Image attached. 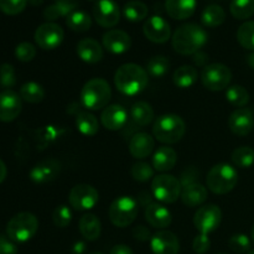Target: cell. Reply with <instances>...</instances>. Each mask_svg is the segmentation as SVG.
Wrapping results in <instances>:
<instances>
[{"label":"cell","mask_w":254,"mask_h":254,"mask_svg":"<svg viewBox=\"0 0 254 254\" xmlns=\"http://www.w3.org/2000/svg\"><path fill=\"white\" fill-rule=\"evenodd\" d=\"M207 39L208 35L202 26L189 22L175 30L171 37V45L178 54L190 56L201 51L207 42Z\"/></svg>","instance_id":"obj_1"},{"label":"cell","mask_w":254,"mask_h":254,"mask_svg":"<svg viewBox=\"0 0 254 254\" xmlns=\"http://www.w3.org/2000/svg\"><path fill=\"white\" fill-rule=\"evenodd\" d=\"M114 84L124 96H138L148 86V72L136 64H124L116 71Z\"/></svg>","instance_id":"obj_2"},{"label":"cell","mask_w":254,"mask_h":254,"mask_svg":"<svg viewBox=\"0 0 254 254\" xmlns=\"http://www.w3.org/2000/svg\"><path fill=\"white\" fill-rule=\"evenodd\" d=\"M79 98L82 106L89 111L106 108L112 98L111 86L103 78H92L82 87Z\"/></svg>","instance_id":"obj_3"},{"label":"cell","mask_w":254,"mask_h":254,"mask_svg":"<svg viewBox=\"0 0 254 254\" xmlns=\"http://www.w3.org/2000/svg\"><path fill=\"white\" fill-rule=\"evenodd\" d=\"M185 133V122L176 114H163L154 122V138L160 143L175 144L184 138Z\"/></svg>","instance_id":"obj_4"},{"label":"cell","mask_w":254,"mask_h":254,"mask_svg":"<svg viewBox=\"0 0 254 254\" xmlns=\"http://www.w3.org/2000/svg\"><path fill=\"white\" fill-rule=\"evenodd\" d=\"M238 173L230 164L221 163L210 169L206 178L208 190L216 195H226L236 188Z\"/></svg>","instance_id":"obj_5"},{"label":"cell","mask_w":254,"mask_h":254,"mask_svg":"<svg viewBox=\"0 0 254 254\" xmlns=\"http://www.w3.org/2000/svg\"><path fill=\"white\" fill-rule=\"evenodd\" d=\"M39 230V220L31 212H20L11 217L6 225V236L15 243L31 240Z\"/></svg>","instance_id":"obj_6"},{"label":"cell","mask_w":254,"mask_h":254,"mask_svg":"<svg viewBox=\"0 0 254 254\" xmlns=\"http://www.w3.org/2000/svg\"><path fill=\"white\" fill-rule=\"evenodd\" d=\"M138 210V202L131 196H121L111 203L109 220L116 227H128L135 221Z\"/></svg>","instance_id":"obj_7"},{"label":"cell","mask_w":254,"mask_h":254,"mask_svg":"<svg viewBox=\"0 0 254 254\" xmlns=\"http://www.w3.org/2000/svg\"><path fill=\"white\" fill-rule=\"evenodd\" d=\"M183 184L178 178L169 174L155 176L151 181V192L158 201L164 203H174L181 197Z\"/></svg>","instance_id":"obj_8"},{"label":"cell","mask_w":254,"mask_h":254,"mask_svg":"<svg viewBox=\"0 0 254 254\" xmlns=\"http://www.w3.org/2000/svg\"><path fill=\"white\" fill-rule=\"evenodd\" d=\"M231 81H232V72L223 64H207L201 73V82L208 91H223L230 87Z\"/></svg>","instance_id":"obj_9"},{"label":"cell","mask_w":254,"mask_h":254,"mask_svg":"<svg viewBox=\"0 0 254 254\" xmlns=\"http://www.w3.org/2000/svg\"><path fill=\"white\" fill-rule=\"evenodd\" d=\"M222 221V211L217 205H203L193 215V226L202 235H210L217 230Z\"/></svg>","instance_id":"obj_10"},{"label":"cell","mask_w":254,"mask_h":254,"mask_svg":"<svg viewBox=\"0 0 254 254\" xmlns=\"http://www.w3.org/2000/svg\"><path fill=\"white\" fill-rule=\"evenodd\" d=\"M99 193L96 188L88 184H78L69 191L68 202L76 211H87L98 203Z\"/></svg>","instance_id":"obj_11"},{"label":"cell","mask_w":254,"mask_h":254,"mask_svg":"<svg viewBox=\"0 0 254 254\" xmlns=\"http://www.w3.org/2000/svg\"><path fill=\"white\" fill-rule=\"evenodd\" d=\"M64 29L56 22H45L40 25L34 35L35 42L42 50H55L62 44Z\"/></svg>","instance_id":"obj_12"},{"label":"cell","mask_w":254,"mask_h":254,"mask_svg":"<svg viewBox=\"0 0 254 254\" xmlns=\"http://www.w3.org/2000/svg\"><path fill=\"white\" fill-rule=\"evenodd\" d=\"M97 24L106 29H112L121 20V9L114 0H98L92 9Z\"/></svg>","instance_id":"obj_13"},{"label":"cell","mask_w":254,"mask_h":254,"mask_svg":"<svg viewBox=\"0 0 254 254\" xmlns=\"http://www.w3.org/2000/svg\"><path fill=\"white\" fill-rule=\"evenodd\" d=\"M143 32L149 41L154 44H165L171 37V29L169 22L164 17L154 15L143 25Z\"/></svg>","instance_id":"obj_14"},{"label":"cell","mask_w":254,"mask_h":254,"mask_svg":"<svg viewBox=\"0 0 254 254\" xmlns=\"http://www.w3.org/2000/svg\"><path fill=\"white\" fill-rule=\"evenodd\" d=\"M22 111V99L20 94L11 89L0 92V122L10 123L20 116Z\"/></svg>","instance_id":"obj_15"},{"label":"cell","mask_w":254,"mask_h":254,"mask_svg":"<svg viewBox=\"0 0 254 254\" xmlns=\"http://www.w3.org/2000/svg\"><path fill=\"white\" fill-rule=\"evenodd\" d=\"M228 127L235 135H248L254 128L253 112L250 108H237L228 118Z\"/></svg>","instance_id":"obj_16"},{"label":"cell","mask_w":254,"mask_h":254,"mask_svg":"<svg viewBox=\"0 0 254 254\" xmlns=\"http://www.w3.org/2000/svg\"><path fill=\"white\" fill-rule=\"evenodd\" d=\"M150 247L154 254H179L180 242L175 233L161 230L151 237Z\"/></svg>","instance_id":"obj_17"},{"label":"cell","mask_w":254,"mask_h":254,"mask_svg":"<svg viewBox=\"0 0 254 254\" xmlns=\"http://www.w3.org/2000/svg\"><path fill=\"white\" fill-rule=\"evenodd\" d=\"M103 47L108 52L114 55H122L129 51L131 47V39L126 31L118 29H112L107 31L102 37Z\"/></svg>","instance_id":"obj_18"},{"label":"cell","mask_w":254,"mask_h":254,"mask_svg":"<svg viewBox=\"0 0 254 254\" xmlns=\"http://www.w3.org/2000/svg\"><path fill=\"white\" fill-rule=\"evenodd\" d=\"M61 171V163L56 159H45L30 171V179L35 184H46L55 180Z\"/></svg>","instance_id":"obj_19"},{"label":"cell","mask_w":254,"mask_h":254,"mask_svg":"<svg viewBox=\"0 0 254 254\" xmlns=\"http://www.w3.org/2000/svg\"><path fill=\"white\" fill-rule=\"evenodd\" d=\"M101 122L104 128L108 130H119L128 122V113L121 104H111V106H107L102 112Z\"/></svg>","instance_id":"obj_20"},{"label":"cell","mask_w":254,"mask_h":254,"mask_svg":"<svg viewBox=\"0 0 254 254\" xmlns=\"http://www.w3.org/2000/svg\"><path fill=\"white\" fill-rule=\"evenodd\" d=\"M77 55L86 64H97L103 59V47L97 40L86 37L79 40L76 47Z\"/></svg>","instance_id":"obj_21"},{"label":"cell","mask_w":254,"mask_h":254,"mask_svg":"<svg viewBox=\"0 0 254 254\" xmlns=\"http://www.w3.org/2000/svg\"><path fill=\"white\" fill-rule=\"evenodd\" d=\"M145 218L151 227H155L158 230H165L173 222V216L170 211L165 206L154 202L146 206Z\"/></svg>","instance_id":"obj_22"},{"label":"cell","mask_w":254,"mask_h":254,"mask_svg":"<svg viewBox=\"0 0 254 254\" xmlns=\"http://www.w3.org/2000/svg\"><path fill=\"white\" fill-rule=\"evenodd\" d=\"M155 148V140L148 133H136L129 141V153L135 159H145Z\"/></svg>","instance_id":"obj_23"},{"label":"cell","mask_w":254,"mask_h":254,"mask_svg":"<svg viewBox=\"0 0 254 254\" xmlns=\"http://www.w3.org/2000/svg\"><path fill=\"white\" fill-rule=\"evenodd\" d=\"M197 0H165V10L171 19L185 20L196 11Z\"/></svg>","instance_id":"obj_24"},{"label":"cell","mask_w":254,"mask_h":254,"mask_svg":"<svg viewBox=\"0 0 254 254\" xmlns=\"http://www.w3.org/2000/svg\"><path fill=\"white\" fill-rule=\"evenodd\" d=\"M208 197L207 189L200 183H189L183 186L181 200L188 207H197L201 206Z\"/></svg>","instance_id":"obj_25"},{"label":"cell","mask_w":254,"mask_h":254,"mask_svg":"<svg viewBox=\"0 0 254 254\" xmlns=\"http://www.w3.org/2000/svg\"><path fill=\"white\" fill-rule=\"evenodd\" d=\"M176 161H178V154L173 148L160 146L153 155V168L159 173H166L174 169Z\"/></svg>","instance_id":"obj_26"},{"label":"cell","mask_w":254,"mask_h":254,"mask_svg":"<svg viewBox=\"0 0 254 254\" xmlns=\"http://www.w3.org/2000/svg\"><path fill=\"white\" fill-rule=\"evenodd\" d=\"M78 228L82 237L89 242L98 240L102 232L101 221L93 213H86L82 216L78 223Z\"/></svg>","instance_id":"obj_27"},{"label":"cell","mask_w":254,"mask_h":254,"mask_svg":"<svg viewBox=\"0 0 254 254\" xmlns=\"http://www.w3.org/2000/svg\"><path fill=\"white\" fill-rule=\"evenodd\" d=\"M154 109L148 102H136L130 108V118L136 126L146 127L154 121Z\"/></svg>","instance_id":"obj_28"},{"label":"cell","mask_w":254,"mask_h":254,"mask_svg":"<svg viewBox=\"0 0 254 254\" xmlns=\"http://www.w3.org/2000/svg\"><path fill=\"white\" fill-rule=\"evenodd\" d=\"M198 78V72L197 69L193 66H189V64H185V66H181L174 72L173 81L174 84L179 88H190L193 84L196 83Z\"/></svg>","instance_id":"obj_29"},{"label":"cell","mask_w":254,"mask_h":254,"mask_svg":"<svg viewBox=\"0 0 254 254\" xmlns=\"http://www.w3.org/2000/svg\"><path fill=\"white\" fill-rule=\"evenodd\" d=\"M66 25L74 32H86L92 26V17L83 10H74L66 17Z\"/></svg>","instance_id":"obj_30"},{"label":"cell","mask_w":254,"mask_h":254,"mask_svg":"<svg viewBox=\"0 0 254 254\" xmlns=\"http://www.w3.org/2000/svg\"><path fill=\"white\" fill-rule=\"evenodd\" d=\"M226 12L222 6L217 4H211L205 7L201 14V21L207 27H217L225 22Z\"/></svg>","instance_id":"obj_31"},{"label":"cell","mask_w":254,"mask_h":254,"mask_svg":"<svg viewBox=\"0 0 254 254\" xmlns=\"http://www.w3.org/2000/svg\"><path fill=\"white\" fill-rule=\"evenodd\" d=\"M149 9L145 2L140 0H130L123 7V15L127 20L131 22H139L146 19Z\"/></svg>","instance_id":"obj_32"},{"label":"cell","mask_w":254,"mask_h":254,"mask_svg":"<svg viewBox=\"0 0 254 254\" xmlns=\"http://www.w3.org/2000/svg\"><path fill=\"white\" fill-rule=\"evenodd\" d=\"M76 127L83 135L93 136L98 133L99 124L96 117L89 112H81L76 117Z\"/></svg>","instance_id":"obj_33"},{"label":"cell","mask_w":254,"mask_h":254,"mask_svg":"<svg viewBox=\"0 0 254 254\" xmlns=\"http://www.w3.org/2000/svg\"><path fill=\"white\" fill-rule=\"evenodd\" d=\"M20 97L27 103H40L45 98V89L36 82H26L20 88Z\"/></svg>","instance_id":"obj_34"},{"label":"cell","mask_w":254,"mask_h":254,"mask_svg":"<svg viewBox=\"0 0 254 254\" xmlns=\"http://www.w3.org/2000/svg\"><path fill=\"white\" fill-rule=\"evenodd\" d=\"M230 11L237 20H247L254 15V0H232Z\"/></svg>","instance_id":"obj_35"},{"label":"cell","mask_w":254,"mask_h":254,"mask_svg":"<svg viewBox=\"0 0 254 254\" xmlns=\"http://www.w3.org/2000/svg\"><path fill=\"white\" fill-rule=\"evenodd\" d=\"M233 165L241 169H248L254 165V150L251 146H240L231 155Z\"/></svg>","instance_id":"obj_36"},{"label":"cell","mask_w":254,"mask_h":254,"mask_svg":"<svg viewBox=\"0 0 254 254\" xmlns=\"http://www.w3.org/2000/svg\"><path fill=\"white\" fill-rule=\"evenodd\" d=\"M226 98L232 106L237 107V108H245L250 102V93L243 86L235 84V86H231L227 88Z\"/></svg>","instance_id":"obj_37"},{"label":"cell","mask_w":254,"mask_h":254,"mask_svg":"<svg viewBox=\"0 0 254 254\" xmlns=\"http://www.w3.org/2000/svg\"><path fill=\"white\" fill-rule=\"evenodd\" d=\"M169 68H170V61L168 60V57L161 56V55L151 57L146 64V72L155 78L165 76L169 72Z\"/></svg>","instance_id":"obj_38"},{"label":"cell","mask_w":254,"mask_h":254,"mask_svg":"<svg viewBox=\"0 0 254 254\" xmlns=\"http://www.w3.org/2000/svg\"><path fill=\"white\" fill-rule=\"evenodd\" d=\"M237 40L243 49L254 52V20L243 22L238 27Z\"/></svg>","instance_id":"obj_39"},{"label":"cell","mask_w":254,"mask_h":254,"mask_svg":"<svg viewBox=\"0 0 254 254\" xmlns=\"http://www.w3.org/2000/svg\"><path fill=\"white\" fill-rule=\"evenodd\" d=\"M72 221L71 208L66 205H60L52 212V222L56 227L66 228Z\"/></svg>","instance_id":"obj_40"},{"label":"cell","mask_w":254,"mask_h":254,"mask_svg":"<svg viewBox=\"0 0 254 254\" xmlns=\"http://www.w3.org/2000/svg\"><path fill=\"white\" fill-rule=\"evenodd\" d=\"M130 173L134 180L139 181V183H146L154 178V168H151L148 163H144V161L134 164Z\"/></svg>","instance_id":"obj_41"},{"label":"cell","mask_w":254,"mask_h":254,"mask_svg":"<svg viewBox=\"0 0 254 254\" xmlns=\"http://www.w3.org/2000/svg\"><path fill=\"white\" fill-rule=\"evenodd\" d=\"M228 247L236 253H246L251 251V240L248 236L243 235V233H237L233 235L228 241Z\"/></svg>","instance_id":"obj_42"},{"label":"cell","mask_w":254,"mask_h":254,"mask_svg":"<svg viewBox=\"0 0 254 254\" xmlns=\"http://www.w3.org/2000/svg\"><path fill=\"white\" fill-rule=\"evenodd\" d=\"M29 0H0V10L6 15H17L26 7Z\"/></svg>","instance_id":"obj_43"},{"label":"cell","mask_w":254,"mask_h":254,"mask_svg":"<svg viewBox=\"0 0 254 254\" xmlns=\"http://www.w3.org/2000/svg\"><path fill=\"white\" fill-rule=\"evenodd\" d=\"M15 56L21 62H30L36 56V47L31 42H21L15 49Z\"/></svg>","instance_id":"obj_44"},{"label":"cell","mask_w":254,"mask_h":254,"mask_svg":"<svg viewBox=\"0 0 254 254\" xmlns=\"http://www.w3.org/2000/svg\"><path fill=\"white\" fill-rule=\"evenodd\" d=\"M16 83L15 69L10 64H2L0 66V86L4 88H11Z\"/></svg>","instance_id":"obj_45"},{"label":"cell","mask_w":254,"mask_h":254,"mask_svg":"<svg viewBox=\"0 0 254 254\" xmlns=\"http://www.w3.org/2000/svg\"><path fill=\"white\" fill-rule=\"evenodd\" d=\"M211 247V240L208 237V235H202L200 233L198 236H196L193 238L192 242V250L193 252L197 254H205L206 252H208Z\"/></svg>","instance_id":"obj_46"},{"label":"cell","mask_w":254,"mask_h":254,"mask_svg":"<svg viewBox=\"0 0 254 254\" xmlns=\"http://www.w3.org/2000/svg\"><path fill=\"white\" fill-rule=\"evenodd\" d=\"M55 5L59 7L61 16H68L72 11L77 10L78 6V0H56Z\"/></svg>","instance_id":"obj_47"},{"label":"cell","mask_w":254,"mask_h":254,"mask_svg":"<svg viewBox=\"0 0 254 254\" xmlns=\"http://www.w3.org/2000/svg\"><path fill=\"white\" fill-rule=\"evenodd\" d=\"M0 254H17V247L9 237L0 236Z\"/></svg>","instance_id":"obj_48"},{"label":"cell","mask_w":254,"mask_h":254,"mask_svg":"<svg viewBox=\"0 0 254 254\" xmlns=\"http://www.w3.org/2000/svg\"><path fill=\"white\" fill-rule=\"evenodd\" d=\"M44 17L47 20V22H54L55 20L61 17V12H60L59 7L55 5V2L52 5H49V6L44 10Z\"/></svg>","instance_id":"obj_49"},{"label":"cell","mask_w":254,"mask_h":254,"mask_svg":"<svg viewBox=\"0 0 254 254\" xmlns=\"http://www.w3.org/2000/svg\"><path fill=\"white\" fill-rule=\"evenodd\" d=\"M133 236L135 240L140 241V242H146L150 240V231L145 227V226H138L133 230Z\"/></svg>","instance_id":"obj_50"},{"label":"cell","mask_w":254,"mask_h":254,"mask_svg":"<svg viewBox=\"0 0 254 254\" xmlns=\"http://www.w3.org/2000/svg\"><path fill=\"white\" fill-rule=\"evenodd\" d=\"M207 61H208V56L205 54V52L198 51V52H196L195 55H193V62H195L197 66H201V67H203V68H205Z\"/></svg>","instance_id":"obj_51"},{"label":"cell","mask_w":254,"mask_h":254,"mask_svg":"<svg viewBox=\"0 0 254 254\" xmlns=\"http://www.w3.org/2000/svg\"><path fill=\"white\" fill-rule=\"evenodd\" d=\"M109 254H134L130 247L126 245H117L111 250Z\"/></svg>","instance_id":"obj_52"},{"label":"cell","mask_w":254,"mask_h":254,"mask_svg":"<svg viewBox=\"0 0 254 254\" xmlns=\"http://www.w3.org/2000/svg\"><path fill=\"white\" fill-rule=\"evenodd\" d=\"M84 252H86V245L81 241L74 243V246L72 247V254H83Z\"/></svg>","instance_id":"obj_53"},{"label":"cell","mask_w":254,"mask_h":254,"mask_svg":"<svg viewBox=\"0 0 254 254\" xmlns=\"http://www.w3.org/2000/svg\"><path fill=\"white\" fill-rule=\"evenodd\" d=\"M6 175H7V169H6V165H5L4 161L0 159V184L4 183L5 179H6Z\"/></svg>","instance_id":"obj_54"},{"label":"cell","mask_w":254,"mask_h":254,"mask_svg":"<svg viewBox=\"0 0 254 254\" xmlns=\"http://www.w3.org/2000/svg\"><path fill=\"white\" fill-rule=\"evenodd\" d=\"M247 62H248V64H250L251 68L254 69V52H252L251 55H248Z\"/></svg>","instance_id":"obj_55"},{"label":"cell","mask_w":254,"mask_h":254,"mask_svg":"<svg viewBox=\"0 0 254 254\" xmlns=\"http://www.w3.org/2000/svg\"><path fill=\"white\" fill-rule=\"evenodd\" d=\"M29 2L31 5H34V6H39V5H41L44 2V0H29Z\"/></svg>","instance_id":"obj_56"},{"label":"cell","mask_w":254,"mask_h":254,"mask_svg":"<svg viewBox=\"0 0 254 254\" xmlns=\"http://www.w3.org/2000/svg\"><path fill=\"white\" fill-rule=\"evenodd\" d=\"M251 237H252V241L254 242V225H253L252 230H251Z\"/></svg>","instance_id":"obj_57"},{"label":"cell","mask_w":254,"mask_h":254,"mask_svg":"<svg viewBox=\"0 0 254 254\" xmlns=\"http://www.w3.org/2000/svg\"><path fill=\"white\" fill-rule=\"evenodd\" d=\"M89 254H103V253H101V252H92V253H89Z\"/></svg>","instance_id":"obj_58"},{"label":"cell","mask_w":254,"mask_h":254,"mask_svg":"<svg viewBox=\"0 0 254 254\" xmlns=\"http://www.w3.org/2000/svg\"><path fill=\"white\" fill-rule=\"evenodd\" d=\"M247 254H254V250L253 251H250V252H248Z\"/></svg>","instance_id":"obj_59"},{"label":"cell","mask_w":254,"mask_h":254,"mask_svg":"<svg viewBox=\"0 0 254 254\" xmlns=\"http://www.w3.org/2000/svg\"><path fill=\"white\" fill-rule=\"evenodd\" d=\"M88 1H92V2H97L98 0H88Z\"/></svg>","instance_id":"obj_60"},{"label":"cell","mask_w":254,"mask_h":254,"mask_svg":"<svg viewBox=\"0 0 254 254\" xmlns=\"http://www.w3.org/2000/svg\"><path fill=\"white\" fill-rule=\"evenodd\" d=\"M220 254H225V253H220Z\"/></svg>","instance_id":"obj_61"}]
</instances>
